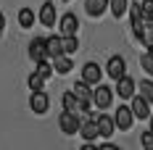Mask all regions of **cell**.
<instances>
[{
	"mask_svg": "<svg viewBox=\"0 0 153 150\" xmlns=\"http://www.w3.org/2000/svg\"><path fill=\"white\" fill-rule=\"evenodd\" d=\"M114 103V87H108V84H92V105L98 108V111H106L111 108Z\"/></svg>",
	"mask_w": 153,
	"mask_h": 150,
	"instance_id": "obj_1",
	"label": "cell"
},
{
	"mask_svg": "<svg viewBox=\"0 0 153 150\" xmlns=\"http://www.w3.org/2000/svg\"><path fill=\"white\" fill-rule=\"evenodd\" d=\"M135 92H137V82H135L132 76H127V74H124V76H119V79H116L114 95H119L122 100H129V98H132Z\"/></svg>",
	"mask_w": 153,
	"mask_h": 150,
	"instance_id": "obj_2",
	"label": "cell"
},
{
	"mask_svg": "<svg viewBox=\"0 0 153 150\" xmlns=\"http://www.w3.org/2000/svg\"><path fill=\"white\" fill-rule=\"evenodd\" d=\"M79 113L74 111H61V116H58V126H61L63 134H76V129H79Z\"/></svg>",
	"mask_w": 153,
	"mask_h": 150,
	"instance_id": "obj_3",
	"label": "cell"
},
{
	"mask_svg": "<svg viewBox=\"0 0 153 150\" xmlns=\"http://www.w3.org/2000/svg\"><path fill=\"white\" fill-rule=\"evenodd\" d=\"M29 108L37 113V116L48 113V108H50V98H48V92H45V90H32V95H29Z\"/></svg>",
	"mask_w": 153,
	"mask_h": 150,
	"instance_id": "obj_4",
	"label": "cell"
},
{
	"mask_svg": "<svg viewBox=\"0 0 153 150\" xmlns=\"http://www.w3.org/2000/svg\"><path fill=\"white\" fill-rule=\"evenodd\" d=\"M114 124H116V129L129 132V129H132V124H135L132 108H129V105H119V108H116V113H114Z\"/></svg>",
	"mask_w": 153,
	"mask_h": 150,
	"instance_id": "obj_5",
	"label": "cell"
},
{
	"mask_svg": "<svg viewBox=\"0 0 153 150\" xmlns=\"http://www.w3.org/2000/svg\"><path fill=\"white\" fill-rule=\"evenodd\" d=\"M129 100H132V105H129V108H132V116L140 119V121H148V116H151V103H148L140 92H135Z\"/></svg>",
	"mask_w": 153,
	"mask_h": 150,
	"instance_id": "obj_6",
	"label": "cell"
},
{
	"mask_svg": "<svg viewBox=\"0 0 153 150\" xmlns=\"http://www.w3.org/2000/svg\"><path fill=\"white\" fill-rule=\"evenodd\" d=\"M106 74L116 82L119 76L127 74V61H124L122 55H111V58H108V63H106Z\"/></svg>",
	"mask_w": 153,
	"mask_h": 150,
	"instance_id": "obj_7",
	"label": "cell"
},
{
	"mask_svg": "<svg viewBox=\"0 0 153 150\" xmlns=\"http://www.w3.org/2000/svg\"><path fill=\"white\" fill-rule=\"evenodd\" d=\"M95 124H98V134L100 137H111L116 132V124H114V116H108V113H98V116H92Z\"/></svg>",
	"mask_w": 153,
	"mask_h": 150,
	"instance_id": "obj_8",
	"label": "cell"
},
{
	"mask_svg": "<svg viewBox=\"0 0 153 150\" xmlns=\"http://www.w3.org/2000/svg\"><path fill=\"white\" fill-rule=\"evenodd\" d=\"M76 134L82 137L85 142H95L98 140V124H95V119H87V121H79V129H76Z\"/></svg>",
	"mask_w": 153,
	"mask_h": 150,
	"instance_id": "obj_9",
	"label": "cell"
},
{
	"mask_svg": "<svg viewBox=\"0 0 153 150\" xmlns=\"http://www.w3.org/2000/svg\"><path fill=\"white\" fill-rule=\"evenodd\" d=\"M100 76H103V69H100L95 61H87V63L82 66V79H85L87 84H98Z\"/></svg>",
	"mask_w": 153,
	"mask_h": 150,
	"instance_id": "obj_10",
	"label": "cell"
},
{
	"mask_svg": "<svg viewBox=\"0 0 153 150\" xmlns=\"http://www.w3.org/2000/svg\"><path fill=\"white\" fill-rule=\"evenodd\" d=\"M37 18H40L42 27H56V5L50 0H45L42 8H40V13H37Z\"/></svg>",
	"mask_w": 153,
	"mask_h": 150,
	"instance_id": "obj_11",
	"label": "cell"
},
{
	"mask_svg": "<svg viewBox=\"0 0 153 150\" xmlns=\"http://www.w3.org/2000/svg\"><path fill=\"white\" fill-rule=\"evenodd\" d=\"M29 58L37 63V61H42V58H48V50H45V37H34L29 42Z\"/></svg>",
	"mask_w": 153,
	"mask_h": 150,
	"instance_id": "obj_12",
	"label": "cell"
},
{
	"mask_svg": "<svg viewBox=\"0 0 153 150\" xmlns=\"http://www.w3.org/2000/svg\"><path fill=\"white\" fill-rule=\"evenodd\" d=\"M58 29H61V34H76L79 18H76L74 13H63L61 18H58Z\"/></svg>",
	"mask_w": 153,
	"mask_h": 150,
	"instance_id": "obj_13",
	"label": "cell"
},
{
	"mask_svg": "<svg viewBox=\"0 0 153 150\" xmlns=\"http://www.w3.org/2000/svg\"><path fill=\"white\" fill-rule=\"evenodd\" d=\"M53 61V71L56 74H69L71 69H74V63H71V55H66V53H61V55H56Z\"/></svg>",
	"mask_w": 153,
	"mask_h": 150,
	"instance_id": "obj_14",
	"label": "cell"
},
{
	"mask_svg": "<svg viewBox=\"0 0 153 150\" xmlns=\"http://www.w3.org/2000/svg\"><path fill=\"white\" fill-rule=\"evenodd\" d=\"M87 16H103L108 11V0H85Z\"/></svg>",
	"mask_w": 153,
	"mask_h": 150,
	"instance_id": "obj_15",
	"label": "cell"
},
{
	"mask_svg": "<svg viewBox=\"0 0 153 150\" xmlns=\"http://www.w3.org/2000/svg\"><path fill=\"white\" fill-rule=\"evenodd\" d=\"M45 50H48V58L61 55V53H63V47H61V34H56V37H45Z\"/></svg>",
	"mask_w": 153,
	"mask_h": 150,
	"instance_id": "obj_16",
	"label": "cell"
},
{
	"mask_svg": "<svg viewBox=\"0 0 153 150\" xmlns=\"http://www.w3.org/2000/svg\"><path fill=\"white\" fill-rule=\"evenodd\" d=\"M61 47L66 55H74L76 50H79V40H76V34H61Z\"/></svg>",
	"mask_w": 153,
	"mask_h": 150,
	"instance_id": "obj_17",
	"label": "cell"
},
{
	"mask_svg": "<svg viewBox=\"0 0 153 150\" xmlns=\"http://www.w3.org/2000/svg\"><path fill=\"white\" fill-rule=\"evenodd\" d=\"M108 11L116 16V18H122L129 11V0H108Z\"/></svg>",
	"mask_w": 153,
	"mask_h": 150,
	"instance_id": "obj_18",
	"label": "cell"
},
{
	"mask_svg": "<svg viewBox=\"0 0 153 150\" xmlns=\"http://www.w3.org/2000/svg\"><path fill=\"white\" fill-rule=\"evenodd\" d=\"M61 105H63V111H74V113H79V100H76V95H74L71 90H69V92H63Z\"/></svg>",
	"mask_w": 153,
	"mask_h": 150,
	"instance_id": "obj_19",
	"label": "cell"
},
{
	"mask_svg": "<svg viewBox=\"0 0 153 150\" xmlns=\"http://www.w3.org/2000/svg\"><path fill=\"white\" fill-rule=\"evenodd\" d=\"M19 27H24V29L34 27V11L32 8H21L19 11Z\"/></svg>",
	"mask_w": 153,
	"mask_h": 150,
	"instance_id": "obj_20",
	"label": "cell"
},
{
	"mask_svg": "<svg viewBox=\"0 0 153 150\" xmlns=\"http://www.w3.org/2000/svg\"><path fill=\"white\" fill-rule=\"evenodd\" d=\"M137 90H140V95L153 105V82H151V79H143V82L137 84Z\"/></svg>",
	"mask_w": 153,
	"mask_h": 150,
	"instance_id": "obj_21",
	"label": "cell"
},
{
	"mask_svg": "<svg viewBox=\"0 0 153 150\" xmlns=\"http://www.w3.org/2000/svg\"><path fill=\"white\" fill-rule=\"evenodd\" d=\"M140 69H143L148 76H153V50H148V53L140 55Z\"/></svg>",
	"mask_w": 153,
	"mask_h": 150,
	"instance_id": "obj_22",
	"label": "cell"
},
{
	"mask_svg": "<svg viewBox=\"0 0 153 150\" xmlns=\"http://www.w3.org/2000/svg\"><path fill=\"white\" fill-rule=\"evenodd\" d=\"M137 37H140V42L148 47V50H153V27H145V29L140 32Z\"/></svg>",
	"mask_w": 153,
	"mask_h": 150,
	"instance_id": "obj_23",
	"label": "cell"
},
{
	"mask_svg": "<svg viewBox=\"0 0 153 150\" xmlns=\"http://www.w3.org/2000/svg\"><path fill=\"white\" fill-rule=\"evenodd\" d=\"M27 84H29V90H42V87H45V79L37 74V71H34V74H29Z\"/></svg>",
	"mask_w": 153,
	"mask_h": 150,
	"instance_id": "obj_24",
	"label": "cell"
},
{
	"mask_svg": "<svg viewBox=\"0 0 153 150\" xmlns=\"http://www.w3.org/2000/svg\"><path fill=\"white\" fill-rule=\"evenodd\" d=\"M140 145H143L145 150H153V132H151V129L140 134Z\"/></svg>",
	"mask_w": 153,
	"mask_h": 150,
	"instance_id": "obj_25",
	"label": "cell"
},
{
	"mask_svg": "<svg viewBox=\"0 0 153 150\" xmlns=\"http://www.w3.org/2000/svg\"><path fill=\"white\" fill-rule=\"evenodd\" d=\"M140 11L148 13V16H153V0H140Z\"/></svg>",
	"mask_w": 153,
	"mask_h": 150,
	"instance_id": "obj_26",
	"label": "cell"
},
{
	"mask_svg": "<svg viewBox=\"0 0 153 150\" xmlns=\"http://www.w3.org/2000/svg\"><path fill=\"white\" fill-rule=\"evenodd\" d=\"M98 150H122V148L114 145V142H103V145H98Z\"/></svg>",
	"mask_w": 153,
	"mask_h": 150,
	"instance_id": "obj_27",
	"label": "cell"
},
{
	"mask_svg": "<svg viewBox=\"0 0 153 150\" xmlns=\"http://www.w3.org/2000/svg\"><path fill=\"white\" fill-rule=\"evenodd\" d=\"M79 150H98V145H95V142H85Z\"/></svg>",
	"mask_w": 153,
	"mask_h": 150,
	"instance_id": "obj_28",
	"label": "cell"
},
{
	"mask_svg": "<svg viewBox=\"0 0 153 150\" xmlns=\"http://www.w3.org/2000/svg\"><path fill=\"white\" fill-rule=\"evenodd\" d=\"M3 32H5V16L0 13V37H3Z\"/></svg>",
	"mask_w": 153,
	"mask_h": 150,
	"instance_id": "obj_29",
	"label": "cell"
},
{
	"mask_svg": "<svg viewBox=\"0 0 153 150\" xmlns=\"http://www.w3.org/2000/svg\"><path fill=\"white\" fill-rule=\"evenodd\" d=\"M148 124H151V132H153V111H151V116H148Z\"/></svg>",
	"mask_w": 153,
	"mask_h": 150,
	"instance_id": "obj_30",
	"label": "cell"
},
{
	"mask_svg": "<svg viewBox=\"0 0 153 150\" xmlns=\"http://www.w3.org/2000/svg\"><path fill=\"white\" fill-rule=\"evenodd\" d=\"M63 3H69V0H63Z\"/></svg>",
	"mask_w": 153,
	"mask_h": 150,
	"instance_id": "obj_31",
	"label": "cell"
}]
</instances>
